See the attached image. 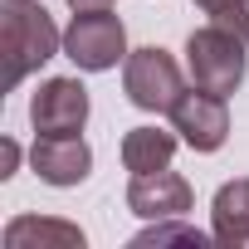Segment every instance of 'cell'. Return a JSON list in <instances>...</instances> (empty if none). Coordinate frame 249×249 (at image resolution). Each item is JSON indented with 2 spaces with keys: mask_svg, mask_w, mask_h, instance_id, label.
Wrapping results in <instances>:
<instances>
[{
  "mask_svg": "<svg viewBox=\"0 0 249 249\" xmlns=\"http://www.w3.org/2000/svg\"><path fill=\"white\" fill-rule=\"evenodd\" d=\"M196 5L210 15V25H220L249 44V0H196Z\"/></svg>",
  "mask_w": 249,
  "mask_h": 249,
  "instance_id": "13",
  "label": "cell"
},
{
  "mask_svg": "<svg viewBox=\"0 0 249 249\" xmlns=\"http://www.w3.org/2000/svg\"><path fill=\"white\" fill-rule=\"evenodd\" d=\"M0 44H5V88H20L39 64H49L64 49V35L39 0H5L0 5Z\"/></svg>",
  "mask_w": 249,
  "mask_h": 249,
  "instance_id": "1",
  "label": "cell"
},
{
  "mask_svg": "<svg viewBox=\"0 0 249 249\" xmlns=\"http://www.w3.org/2000/svg\"><path fill=\"white\" fill-rule=\"evenodd\" d=\"M88 107L93 103L78 78H44L30 98V122L39 137H69V132H83Z\"/></svg>",
  "mask_w": 249,
  "mask_h": 249,
  "instance_id": "6",
  "label": "cell"
},
{
  "mask_svg": "<svg viewBox=\"0 0 249 249\" xmlns=\"http://www.w3.org/2000/svg\"><path fill=\"white\" fill-rule=\"evenodd\" d=\"M30 166H35V176H39L44 186H59V191H64V186L88 181L93 152H88V142H83L78 132H69V137H39V132H35Z\"/></svg>",
  "mask_w": 249,
  "mask_h": 249,
  "instance_id": "7",
  "label": "cell"
},
{
  "mask_svg": "<svg viewBox=\"0 0 249 249\" xmlns=\"http://www.w3.org/2000/svg\"><path fill=\"white\" fill-rule=\"evenodd\" d=\"M244 69H249V54H244V39L239 35H230L220 25L191 30V39H186V73H191L196 88L230 98L244 83Z\"/></svg>",
  "mask_w": 249,
  "mask_h": 249,
  "instance_id": "2",
  "label": "cell"
},
{
  "mask_svg": "<svg viewBox=\"0 0 249 249\" xmlns=\"http://www.w3.org/2000/svg\"><path fill=\"white\" fill-rule=\"evenodd\" d=\"M191 181L176 176L171 166L166 171H147V176H132L127 186V210L142 215V220H176L191 210Z\"/></svg>",
  "mask_w": 249,
  "mask_h": 249,
  "instance_id": "8",
  "label": "cell"
},
{
  "mask_svg": "<svg viewBox=\"0 0 249 249\" xmlns=\"http://www.w3.org/2000/svg\"><path fill=\"white\" fill-rule=\"evenodd\" d=\"M15 166H20V142L5 137L0 142V176H15Z\"/></svg>",
  "mask_w": 249,
  "mask_h": 249,
  "instance_id": "14",
  "label": "cell"
},
{
  "mask_svg": "<svg viewBox=\"0 0 249 249\" xmlns=\"http://www.w3.org/2000/svg\"><path fill=\"white\" fill-rule=\"evenodd\" d=\"M210 234L225 249H244L249 244V176H234L215 191L210 200Z\"/></svg>",
  "mask_w": 249,
  "mask_h": 249,
  "instance_id": "9",
  "label": "cell"
},
{
  "mask_svg": "<svg viewBox=\"0 0 249 249\" xmlns=\"http://www.w3.org/2000/svg\"><path fill=\"white\" fill-rule=\"evenodd\" d=\"M5 249H83V230L49 215H15L5 225Z\"/></svg>",
  "mask_w": 249,
  "mask_h": 249,
  "instance_id": "10",
  "label": "cell"
},
{
  "mask_svg": "<svg viewBox=\"0 0 249 249\" xmlns=\"http://www.w3.org/2000/svg\"><path fill=\"white\" fill-rule=\"evenodd\" d=\"M171 127H176L181 147H191V152H220L225 137H230V107H225L220 93L191 88L171 107Z\"/></svg>",
  "mask_w": 249,
  "mask_h": 249,
  "instance_id": "5",
  "label": "cell"
},
{
  "mask_svg": "<svg viewBox=\"0 0 249 249\" xmlns=\"http://www.w3.org/2000/svg\"><path fill=\"white\" fill-rule=\"evenodd\" d=\"M122 93L142 112H171L176 98L186 93V73L161 44H147V49H132L122 64Z\"/></svg>",
  "mask_w": 249,
  "mask_h": 249,
  "instance_id": "3",
  "label": "cell"
},
{
  "mask_svg": "<svg viewBox=\"0 0 249 249\" xmlns=\"http://www.w3.org/2000/svg\"><path fill=\"white\" fill-rule=\"evenodd\" d=\"M69 10H112V0H69Z\"/></svg>",
  "mask_w": 249,
  "mask_h": 249,
  "instance_id": "15",
  "label": "cell"
},
{
  "mask_svg": "<svg viewBox=\"0 0 249 249\" xmlns=\"http://www.w3.org/2000/svg\"><path fill=\"white\" fill-rule=\"evenodd\" d=\"M64 54L83 73H107L127 64V30L112 10H78L64 30Z\"/></svg>",
  "mask_w": 249,
  "mask_h": 249,
  "instance_id": "4",
  "label": "cell"
},
{
  "mask_svg": "<svg viewBox=\"0 0 249 249\" xmlns=\"http://www.w3.org/2000/svg\"><path fill=\"white\" fill-rule=\"evenodd\" d=\"M181 137L176 127L161 132V127H132L127 137H122V166H127L132 176H147V171H166L171 157H176Z\"/></svg>",
  "mask_w": 249,
  "mask_h": 249,
  "instance_id": "11",
  "label": "cell"
},
{
  "mask_svg": "<svg viewBox=\"0 0 249 249\" xmlns=\"http://www.w3.org/2000/svg\"><path fill=\"white\" fill-rule=\"evenodd\" d=\"M205 239H215V234H205V230H196V225H186V215H176V220H152L137 239H132V249H166V244H191V249H200Z\"/></svg>",
  "mask_w": 249,
  "mask_h": 249,
  "instance_id": "12",
  "label": "cell"
}]
</instances>
